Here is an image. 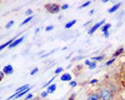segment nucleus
Wrapping results in <instances>:
<instances>
[{"mask_svg":"<svg viewBox=\"0 0 125 100\" xmlns=\"http://www.w3.org/2000/svg\"><path fill=\"white\" fill-rule=\"evenodd\" d=\"M31 20H33V18H31V16H29V18H26V19L24 20V21H23L21 24H20V26H23V25H25V24H28V23H30V21H31Z\"/></svg>","mask_w":125,"mask_h":100,"instance_id":"nucleus-13","label":"nucleus"},{"mask_svg":"<svg viewBox=\"0 0 125 100\" xmlns=\"http://www.w3.org/2000/svg\"><path fill=\"white\" fill-rule=\"evenodd\" d=\"M31 98H33V94H28V95H26V98H25V100H30Z\"/></svg>","mask_w":125,"mask_h":100,"instance_id":"nucleus-24","label":"nucleus"},{"mask_svg":"<svg viewBox=\"0 0 125 100\" xmlns=\"http://www.w3.org/2000/svg\"><path fill=\"white\" fill-rule=\"evenodd\" d=\"M110 26H111V24H104L103 26H101V31H104V33H108V30L110 29Z\"/></svg>","mask_w":125,"mask_h":100,"instance_id":"nucleus-11","label":"nucleus"},{"mask_svg":"<svg viewBox=\"0 0 125 100\" xmlns=\"http://www.w3.org/2000/svg\"><path fill=\"white\" fill-rule=\"evenodd\" d=\"M120 6H121V3H118V4H115V5H113V6H111V8H110V9L108 10V13H109V14H113V13H115V11H116V10H118V9H119Z\"/></svg>","mask_w":125,"mask_h":100,"instance_id":"nucleus-6","label":"nucleus"},{"mask_svg":"<svg viewBox=\"0 0 125 100\" xmlns=\"http://www.w3.org/2000/svg\"><path fill=\"white\" fill-rule=\"evenodd\" d=\"M86 100H100V98H99V94L98 93H91V94L88 95V99Z\"/></svg>","mask_w":125,"mask_h":100,"instance_id":"nucleus-7","label":"nucleus"},{"mask_svg":"<svg viewBox=\"0 0 125 100\" xmlns=\"http://www.w3.org/2000/svg\"><path fill=\"white\" fill-rule=\"evenodd\" d=\"M88 66H89V69H90V70H93L94 68H95V66H96V64H95V61H90Z\"/></svg>","mask_w":125,"mask_h":100,"instance_id":"nucleus-15","label":"nucleus"},{"mask_svg":"<svg viewBox=\"0 0 125 100\" xmlns=\"http://www.w3.org/2000/svg\"><path fill=\"white\" fill-rule=\"evenodd\" d=\"M23 40H24V36H21V38H18V39H15V40H14V41H13L11 44H10V48H11V49H13V48H15V46H18V45H19L20 43H21V41H23Z\"/></svg>","mask_w":125,"mask_h":100,"instance_id":"nucleus-5","label":"nucleus"},{"mask_svg":"<svg viewBox=\"0 0 125 100\" xmlns=\"http://www.w3.org/2000/svg\"><path fill=\"white\" fill-rule=\"evenodd\" d=\"M88 5H90V1H86V3H84L81 5V8H85V6H88Z\"/></svg>","mask_w":125,"mask_h":100,"instance_id":"nucleus-28","label":"nucleus"},{"mask_svg":"<svg viewBox=\"0 0 125 100\" xmlns=\"http://www.w3.org/2000/svg\"><path fill=\"white\" fill-rule=\"evenodd\" d=\"M4 75H5V74H4L3 71H0V81H1V80L4 79Z\"/></svg>","mask_w":125,"mask_h":100,"instance_id":"nucleus-26","label":"nucleus"},{"mask_svg":"<svg viewBox=\"0 0 125 100\" xmlns=\"http://www.w3.org/2000/svg\"><path fill=\"white\" fill-rule=\"evenodd\" d=\"M45 96H48V91H43V93H41V98H45Z\"/></svg>","mask_w":125,"mask_h":100,"instance_id":"nucleus-27","label":"nucleus"},{"mask_svg":"<svg viewBox=\"0 0 125 100\" xmlns=\"http://www.w3.org/2000/svg\"><path fill=\"white\" fill-rule=\"evenodd\" d=\"M74 98H75V95H71V96H70L68 100H74Z\"/></svg>","mask_w":125,"mask_h":100,"instance_id":"nucleus-32","label":"nucleus"},{"mask_svg":"<svg viewBox=\"0 0 125 100\" xmlns=\"http://www.w3.org/2000/svg\"><path fill=\"white\" fill-rule=\"evenodd\" d=\"M15 39H11V40H8V41L5 43V44H3V45H0V51H3V49H5L6 46H10V44H11L13 41H14Z\"/></svg>","mask_w":125,"mask_h":100,"instance_id":"nucleus-10","label":"nucleus"},{"mask_svg":"<svg viewBox=\"0 0 125 100\" xmlns=\"http://www.w3.org/2000/svg\"><path fill=\"white\" fill-rule=\"evenodd\" d=\"M69 85H70L71 88H75V86H76V81H70Z\"/></svg>","mask_w":125,"mask_h":100,"instance_id":"nucleus-22","label":"nucleus"},{"mask_svg":"<svg viewBox=\"0 0 125 100\" xmlns=\"http://www.w3.org/2000/svg\"><path fill=\"white\" fill-rule=\"evenodd\" d=\"M48 10H49V13H53V14H56L59 13V10H60V6L56 5V4H53V5H48L46 6Z\"/></svg>","mask_w":125,"mask_h":100,"instance_id":"nucleus-3","label":"nucleus"},{"mask_svg":"<svg viewBox=\"0 0 125 100\" xmlns=\"http://www.w3.org/2000/svg\"><path fill=\"white\" fill-rule=\"evenodd\" d=\"M13 71H14L13 65H5V66L3 68V73H4L5 75H10V74H13Z\"/></svg>","mask_w":125,"mask_h":100,"instance_id":"nucleus-4","label":"nucleus"},{"mask_svg":"<svg viewBox=\"0 0 125 100\" xmlns=\"http://www.w3.org/2000/svg\"><path fill=\"white\" fill-rule=\"evenodd\" d=\"M53 80H54V78H53V79H50L49 81H48V83L45 84V86H49V85H51V83H53Z\"/></svg>","mask_w":125,"mask_h":100,"instance_id":"nucleus-23","label":"nucleus"},{"mask_svg":"<svg viewBox=\"0 0 125 100\" xmlns=\"http://www.w3.org/2000/svg\"><path fill=\"white\" fill-rule=\"evenodd\" d=\"M54 29V26L53 25H49V26H46V29H45V31H51V30Z\"/></svg>","mask_w":125,"mask_h":100,"instance_id":"nucleus-19","label":"nucleus"},{"mask_svg":"<svg viewBox=\"0 0 125 100\" xmlns=\"http://www.w3.org/2000/svg\"><path fill=\"white\" fill-rule=\"evenodd\" d=\"M13 25H14V20H10V21L6 24V26H5V28H6V29H9L10 26H13Z\"/></svg>","mask_w":125,"mask_h":100,"instance_id":"nucleus-17","label":"nucleus"},{"mask_svg":"<svg viewBox=\"0 0 125 100\" xmlns=\"http://www.w3.org/2000/svg\"><path fill=\"white\" fill-rule=\"evenodd\" d=\"M123 51H124V48H119V49L116 50V51H115V54H114V55H115V56H118V55H120Z\"/></svg>","mask_w":125,"mask_h":100,"instance_id":"nucleus-14","label":"nucleus"},{"mask_svg":"<svg viewBox=\"0 0 125 100\" xmlns=\"http://www.w3.org/2000/svg\"><path fill=\"white\" fill-rule=\"evenodd\" d=\"M104 24H105V20H100L99 23L94 24V25H93V26H91V28H90V29L88 30V34H89V35H91V34H93L94 31H95V30H98V29H99L100 26H103Z\"/></svg>","mask_w":125,"mask_h":100,"instance_id":"nucleus-2","label":"nucleus"},{"mask_svg":"<svg viewBox=\"0 0 125 100\" xmlns=\"http://www.w3.org/2000/svg\"><path fill=\"white\" fill-rule=\"evenodd\" d=\"M75 24H76V20H71V21H69V23L65 24V29H70L73 25H75Z\"/></svg>","mask_w":125,"mask_h":100,"instance_id":"nucleus-12","label":"nucleus"},{"mask_svg":"<svg viewBox=\"0 0 125 100\" xmlns=\"http://www.w3.org/2000/svg\"><path fill=\"white\" fill-rule=\"evenodd\" d=\"M98 94H99L100 100H111L113 98V91L109 90L108 88H100Z\"/></svg>","mask_w":125,"mask_h":100,"instance_id":"nucleus-1","label":"nucleus"},{"mask_svg":"<svg viewBox=\"0 0 125 100\" xmlns=\"http://www.w3.org/2000/svg\"><path fill=\"white\" fill-rule=\"evenodd\" d=\"M98 83V79H93V80H90V84H96Z\"/></svg>","mask_w":125,"mask_h":100,"instance_id":"nucleus-25","label":"nucleus"},{"mask_svg":"<svg viewBox=\"0 0 125 100\" xmlns=\"http://www.w3.org/2000/svg\"><path fill=\"white\" fill-rule=\"evenodd\" d=\"M68 8H69V5H68V4H64V5L61 6V9H62V10H65V9H68Z\"/></svg>","mask_w":125,"mask_h":100,"instance_id":"nucleus-29","label":"nucleus"},{"mask_svg":"<svg viewBox=\"0 0 125 100\" xmlns=\"http://www.w3.org/2000/svg\"><path fill=\"white\" fill-rule=\"evenodd\" d=\"M55 90H56V84H53V85H49L48 86L46 91H48V94H53Z\"/></svg>","mask_w":125,"mask_h":100,"instance_id":"nucleus-9","label":"nucleus"},{"mask_svg":"<svg viewBox=\"0 0 125 100\" xmlns=\"http://www.w3.org/2000/svg\"><path fill=\"white\" fill-rule=\"evenodd\" d=\"M61 81H70V80H71V75L69 74V73H65V74H62L61 75Z\"/></svg>","mask_w":125,"mask_h":100,"instance_id":"nucleus-8","label":"nucleus"},{"mask_svg":"<svg viewBox=\"0 0 125 100\" xmlns=\"http://www.w3.org/2000/svg\"><path fill=\"white\" fill-rule=\"evenodd\" d=\"M94 13H95V10H91V11H89V15H94Z\"/></svg>","mask_w":125,"mask_h":100,"instance_id":"nucleus-31","label":"nucleus"},{"mask_svg":"<svg viewBox=\"0 0 125 100\" xmlns=\"http://www.w3.org/2000/svg\"><path fill=\"white\" fill-rule=\"evenodd\" d=\"M38 70H39L38 68H35L34 70H31V71H30V75H34V74H36V73H38Z\"/></svg>","mask_w":125,"mask_h":100,"instance_id":"nucleus-20","label":"nucleus"},{"mask_svg":"<svg viewBox=\"0 0 125 100\" xmlns=\"http://www.w3.org/2000/svg\"><path fill=\"white\" fill-rule=\"evenodd\" d=\"M104 59V55H100V56H95V58H93L91 60H94V61H99V60H103Z\"/></svg>","mask_w":125,"mask_h":100,"instance_id":"nucleus-16","label":"nucleus"},{"mask_svg":"<svg viewBox=\"0 0 125 100\" xmlns=\"http://www.w3.org/2000/svg\"><path fill=\"white\" fill-rule=\"evenodd\" d=\"M26 14H28L29 16H31V14H33V11H31V10H28V11H26Z\"/></svg>","mask_w":125,"mask_h":100,"instance_id":"nucleus-30","label":"nucleus"},{"mask_svg":"<svg viewBox=\"0 0 125 100\" xmlns=\"http://www.w3.org/2000/svg\"><path fill=\"white\" fill-rule=\"evenodd\" d=\"M60 73H62V68H58L55 70V74H60Z\"/></svg>","mask_w":125,"mask_h":100,"instance_id":"nucleus-21","label":"nucleus"},{"mask_svg":"<svg viewBox=\"0 0 125 100\" xmlns=\"http://www.w3.org/2000/svg\"><path fill=\"white\" fill-rule=\"evenodd\" d=\"M114 61H115V58H113V59H110V60H109V61H106V65L109 66V65H111Z\"/></svg>","mask_w":125,"mask_h":100,"instance_id":"nucleus-18","label":"nucleus"}]
</instances>
